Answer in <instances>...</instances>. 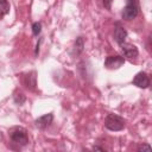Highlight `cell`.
<instances>
[{
    "label": "cell",
    "mask_w": 152,
    "mask_h": 152,
    "mask_svg": "<svg viewBox=\"0 0 152 152\" xmlns=\"http://www.w3.org/2000/svg\"><path fill=\"white\" fill-rule=\"evenodd\" d=\"M104 126L109 131L118 132V131H121V129L125 128L126 121H125L124 118H121L116 114H108L106 120H104Z\"/></svg>",
    "instance_id": "1"
},
{
    "label": "cell",
    "mask_w": 152,
    "mask_h": 152,
    "mask_svg": "<svg viewBox=\"0 0 152 152\" xmlns=\"http://www.w3.org/2000/svg\"><path fill=\"white\" fill-rule=\"evenodd\" d=\"M139 0H127L126 6L122 10L121 17L124 20H133L139 14Z\"/></svg>",
    "instance_id": "2"
},
{
    "label": "cell",
    "mask_w": 152,
    "mask_h": 152,
    "mask_svg": "<svg viewBox=\"0 0 152 152\" xmlns=\"http://www.w3.org/2000/svg\"><path fill=\"white\" fill-rule=\"evenodd\" d=\"M10 139L20 146H25L28 144V138H27V133L26 129L23 127H13L10 131Z\"/></svg>",
    "instance_id": "3"
},
{
    "label": "cell",
    "mask_w": 152,
    "mask_h": 152,
    "mask_svg": "<svg viewBox=\"0 0 152 152\" xmlns=\"http://www.w3.org/2000/svg\"><path fill=\"white\" fill-rule=\"evenodd\" d=\"M124 63H125V58L121 56H118V55L116 56H108L104 61V66L107 69L113 70V69H119Z\"/></svg>",
    "instance_id": "4"
},
{
    "label": "cell",
    "mask_w": 152,
    "mask_h": 152,
    "mask_svg": "<svg viewBox=\"0 0 152 152\" xmlns=\"http://www.w3.org/2000/svg\"><path fill=\"white\" fill-rule=\"evenodd\" d=\"M132 83H133L134 86H137L138 88H142V89H145V88H147V87L150 86V78H148V75H147L146 72H144V71H140V72H138V74L133 77Z\"/></svg>",
    "instance_id": "5"
},
{
    "label": "cell",
    "mask_w": 152,
    "mask_h": 152,
    "mask_svg": "<svg viewBox=\"0 0 152 152\" xmlns=\"http://www.w3.org/2000/svg\"><path fill=\"white\" fill-rule=\"evenodd\" d=\"M126 37H127V31L125 30V27L120 23H115V27H114V39H115V42L120 45L121 43L125 42Z\"/></svg>",
    "instance_id": "6"
},
{
    "label": "cell",
    "mask_w": 152,
    "mask_h": 152,
    "mask_svg": "<svg viewBox=\"0 0 152 152\" xmlns=\"http://www.w3.org/2000/svg\"><path fill=\"white\" fill-rule=\"evenodd\" d=\"M121 46V50H122V53L125 57H128V58H135L139 53L138 49L135 45H132V44H128V43H121L120 44Z\"/></svg>",
    "instance_id": "7"
},
{
    "label": "cell",
    "mask_w": 152,
    "mask_h": 152,
    "mask_svg": "<svg viewBox=\"0 0 152 152\" xmlns=\"http://www.w3.org/2000/svg\"><path fill=\"white\" fill-rule=\"evenodd\" d=\"M52 120H53V114L52 113H49V114H45V115L39 116L38 119H36L34 124H36V126L38 128L44 129V128H46V127H49L51 125Z\"/></svg>",
    "instance_id": "8"
},
{
    "label": "cell",
    "mask_w": 152,
    "mask_h": 152,
    "mask_svg": "<svg viewBox=\"0 0 152 152\" xmlns=\"http://www.w3.org/2000/svg\"><path fill=\"white\" fill-rule=\"evenodd\" d=\"M24 83L28 89H36V72H31L24 77Z\"/></svg>",
    "instance_id": "9"
},
{
    "label": "cell",
    "mask_w": 152,
    "mask_h": 152,
    "mask_svg": "<svg viewBox=\"0 0 152 152\" xmlns=\"http://www.w3.org/2000/svg\"><path fill=\"white\" fill-rule=\"evenodd\" d=\"M83 48H84L83 38H82V37H78V38L75 40V44H74V52H75L76 55H80V53L83 51Z\"/></svg>",
    "instance_id": "10"
},
{
    "label": "cell",
    "mask_w": 152,
    "mask_h": 152,
    "mask_svg": "<svg viewBox=\"0 0 152 152\" xmlns=\"http://www.w3.org/2000/svg\"><path fill=\"white\" fill-rule=\"evenodd\" d=\"M10 12V4L7 0H0V17Z\"/></svg>",
    "instance_id": "11"
},
{
    "label": "cell",
    "mask_w": 152,
    "mask_h": 152,
    "mask_svg": "<svg viewBox=\"0 0 152 152\" xmlns=\"http://www.w3.org/2000/svg\"><path fill=\"white\" fill-rule=\"evenodd\" d=\"M25 95L23 94V93H17L15 95H14V102L17 103V104H19V106H21L24 102H25Z\"/></svg>",
    "instance_id": "12"
},
{
    "label": "cell",
    "mask_w": 152,
    "mask_h": 152,
    "mask_svg": "<svg viewBox=\"0 0 152 152\" xmlns=\"http://www.w3.org/2000/svg\"><path fill=\"white\" fill-rule=\"evenodd\" d=\"M40 31H42V24L40 23H33L32 24V33L34 34V36H38L39 33H40Z\"/></svg>",
    "instance_id": "13"
},
{
    "label": "cell",
    "mask_w": 152,
    "mask_h": 152,
    "mask_svg": "<svg viewBox=\"0 0 152 152\" xmlns=\"http://www.w3.org/2000/svg\"><path fill=\"white\" fill-rule=\"evenodd\" d=\"M112 1L113 0H102V4H103L106 10H110L112 8Z\"/></svg>",
    "instance_id": "14"
},
{
    "label": "cell",
    "mask_w": 152,
    "mask_h": 152,
    "mask_svg": "<svg viewBox=\"0 0 152 152\" xmlns=\"http://www.w3.org/2000/svg\"><path fill=\"white\" fill-rule=\"evenodd\" d=\"M151 151V146L148 145V144H144V145H141V146H139L138 147V151Z\"/></svg>",
    "instance_id": "15"
},
{
    "label": "cell",
    "mask_w": 152,
    "mask_h": 152,
    "mask_svg": "<svg viewBox=\"0 0 152 152\" xmlns=\"http://www.w3.org/2000/svg\"><path fill=\"white\" fill-rule=\"evenodd\" d=\"M93 148H94V150H97V151H103V148H102V147H100V146H94Z\"/></svg>",
    "instance_id": "16"
}]
</instances>
